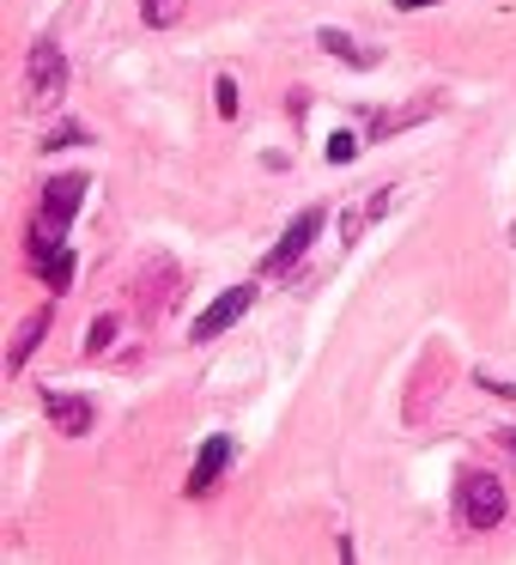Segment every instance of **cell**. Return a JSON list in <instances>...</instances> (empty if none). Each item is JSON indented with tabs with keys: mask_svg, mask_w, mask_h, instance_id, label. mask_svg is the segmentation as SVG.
I'll return each instance as SVG.
<instances>
[{
	"mask_svg": "<svg viewBox=\"0 0 516 565\" xmlns=\"http://www.w3.org/2000/svg\"><path fill=\"white\" fill-rule=\"evenodd\" d=\"M455 499H462V523L467 529H498L504 516H510V499H504L498 475H486V468H467L462 487H455Z\"/></svg>",
	"mask_w": 516,
	"mask_h": 565,
	"instance_id": "cell-1",
	"label": "cell"
},
{
	"mask_svg": "<svg viewBox=\"0 0 516 565\" xmlns=\"http://www.w3.org/2000/svg\"><path fill=\"white\" fill-rule=\"evenodd\" d=\"M79 201H86V177H79V171L50 177V183H43V207H37V225H31V232H37V237H62L67 225H74Z\"/></svg>",
	"mask_w": 516,
	"mask_h": 565,
	"instance_id": "cell-2",
	"label": "cell"
},
{
	"mask_svg": "<svg viewBox=\"0 0 516 565\" xmlns=\"http://www.w3.org/2000/svg\"><path fill=\"white\" fill-rule=\"evenodd\" d=\"M25 79H31V104H62V92H67V55H62V43H55V38L31 43Z\"/></svg>",
	"mask_w": 516,
	"mask_h": 565,
	"instance_id": "cell-3",
	"label": "cell"
},
{
	"mask_svg": "<svg viewBox=\"0 0 516 565\" xmlns=\"http://www.w3.org/2000/svg\"><path fill=\"white\" fill-rule=\"evenodd\" d=\"M322 225H329V213H322V207L298 213V220L286 225V237H280V244H273L268 256H261V274H292L298 262H304V249L316 244V232H322Z\"/></svg>",
	"mask_w": 516,
	"mask_h": 565,
	"instance_id": "cell-4",
	"label": "cell"
},
{
	"mask_svg": "<svg viewBox=\"0 0 516 565\" xmlns=\"http://www.w3.org/2000/svg\"><path fill=\"white\" fill-rule=\"evenodd\" d=\"M249 305H256V286H232V292H219L207 310H201V317H195V329H189V334H195V341H219V334L232 329V322L244 317Z\"/></svg>",
	"mask_w": 516,
	"mask_h": 565,
	"instance_id": "cell-5",
	"label": "cell"
},
{
	"mask_svg": "<svg viewBox=\"0 0 516 565\" xmlns=\"http://www.w3.org/2000/svg\"><path fill=\"white\" fill-rule=\"evenodd\" d=\"M225 468H232V438H225V431H213L207 444H201V456H195V468H189V499H201V492H213L219 487V475Z\"/></svg>",
	"mask_w": 516,
	"mask_h": 565,
	"instance_id": "cell-6",
	"label": "cell"
},
{
	"mask_svg": "<svg viewBox=\"0 0 516 565\" xmlns=\"http://www.w3.org/2000/svg\"><path fill=\"white\" fill-rule=\"evenodd\" d=\"M43 414L55 419V431H62V438H86V431H92V402H86V395L43 390Z\"/></svg>",
	"mask_w": 516,
	"mask_h": 565,
	"instance_id": "cell-7",
	"label": "cell"
},
{
	"mask_svg": "<svg viewBox=\"0 0 516 565\" xmlns=\"http://www.w3.org/2000/svg\"><path fill=\"white\" fill-rule=\"evenodd\" d=\"M31 262H37V274L50 280V292H67V280H74V249H67L62 237L31 232Z\"/></svg>",
	"mask_w": 516,
	"mask_h": 565,
	"instance_id": "cell-8",
	"label": "cell"
},
{
	"mask_svg": "<svg viewBox=\"0 0 516 565\" xmlns=\"http://www.w3.org/2000/svg\"><path fill=\"white\" fill-rule=\"evenodd\" d=\"M395 201V189H365V195H353V207L341 213V244H358V237L370 232V220H383Z\"/></svg>",
	"mask_w": 516,
	"mask_h": 565,
	"instance_id": "cell-9",
	"label": "cell"
},
{
	"mask_svg": "<svg viewBox=\"0 0 516 565\" xmlns=\"http://www.w3.org/2000/svg\"><path fill=\"white\" fill-rule=\"evenodd\" d=\"M50 334V310H37V317H25V329H19L13 353H7V371H25V359L37 353V341Z\"/></svg>",
	"mask_w": 516,
	"mask_h": 565,
	"instance_id": "cell-10",
	"label": "cell"
},
{
	"mask_svg": "<svg viewBox=\"0 0 516 565\" xmlns=\"http://www.w3.org/2000/svg\"><path fill=\"white\" fill-rule=\"evenodd\" d=\"M322 50H329V55H341L346 67H377V62H383L377 50H358V43L346 38V31H322Z\"/></svg>",
	"mask_w": 516,
	"mask_h": 565,
	"instance_id": "cell-11",
	"label": "cell"
},
{
	"mask_svg": "<svg viewBox=\"0 0 516 565\" xmlns=\"http://www.w3.org/2000/svg\"><path fill=\"white\" fill-rule=\"evenodd\" d=\"M140 19H147L152 31H164V25L183 19V0H140Z\"/></svg>",
	"mask_w": 516,
	"mask_h": 565,
	"instance_id": "cell-12",
	"label": "cell"
},
{
	"mask_svg": "<svg viewBox=\"0 0 516 565\" xmlns=\"http://www.w3.org/2000/svg\"><path fill=\"white\" fill-rule=\"evenodd\" d=\"M213 110H219L225 122H232V116L244 110V104H237V79H225V74H219V86H213Z\"/></svg>",
	"mask_w": 516,
	"mask_h": 565,
	"instance_id": "cell-13",
	"label": "cell"
},
{
	"mask_svg": "<svg viewBox=\"0 0 516 565\" xmlns=\"http://www.w3.org/2000/svg\"><path fill=\"white\" fill-rule=\"evenodd\" d=\"M358 159V135H329V164H353Z\"/></svg>",
	"mask_w": 516,
	"mask_h": 565,
	"instance_id": "cell-14",
	"label": "cell"
},
{
	"mask_svg": "<svg viewBox=\"0 0 516 565\" xmlns=\"http://www.w3.org/2000/svg\"><path fill=\"white\" fill-rule=\"evenodd\" d=\"M110 341H116V317H98V322H92V334H86V353H104Z\"/></svg>",
	"mask_w": 516,
	"mask_h": 565,
	"instance_id": "cell-15",
	"label": "cell"
},
{
	"mask_svg": "<svg viewBox=\"0 0 516 565\" xmlns=\"http://www.w3.org/2000/svg\"><path fill=\"white\" fill-rule=\"evenodd\" d=\"M79 140H86V128H79V122H62V128L50 135V152H62V147H79Z\"/></svg>",
	"mask_w": 516,
	"mask_h": 565,
	"instance_id": "cell-16",
	"label": "cell"
},
{
	"mask_svg": "<svg viewBox=\"0 0 516 565\" xmlns=\"http://www.w3.org/2000/svg\"><path fill=\"white\" fill-rule=\"evenodd\" d=\"M401 13H426V7H438V0H395Z\"/></svg>",
	"mask_w": 516,
	"mask_h": 565,
	"instance_id": "cell-17",
	"label": "cell"
},
{
	"mask_svg": "<svg viewBox=\"0 0 516 565\" xmlns=\"http://www.w3.org/2000/svg\"><path fill=\"white\" fill-rule=\"evenodd\" d=\"M498 444H504V450L516 456V426H504V431H498Z\"/></svg>",
	"mask_w": 516,
	"mask_h": 565,
	"instance_id": "cell-18",
	"label": "cell"
},
{
	"mask_svg": "<svg viewBox=\"0 0 516 565\" xmlns=\"http://www.w3.org/2000/svg\"><path fill=\"white\" fill-rule=\"evenodd\" d=\"M341 565H353V541H341Z\"/></svg>",
	"mask_w": 516,
	"mask_h": 565,
	"instance_id": "cell-19",
	"label": "cell"
}]
</instances>
